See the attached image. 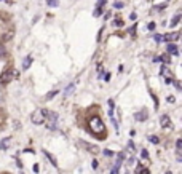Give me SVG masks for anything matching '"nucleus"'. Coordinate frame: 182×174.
I'll return each mask as SVG.
<instances>
[{"label": "nucleus", "mask_w": 182, "mask_h": 174, "mask_svg": "<svg viewBox=\"0 0 182 174\" xmlns=\"http://www.w3.org/2000/svg\"><path fill=\"white\" fill-rule=\"evenodd\" d=\"M128 149L134 150V142H133V141H129V142H128Z\"/></svg>", "instance_id": "26"}, {"label": "nucleus", "mask_w": 182, "mask_h": 174, "mask_svg": "<svg viewBox=\"0 0 182 174\" xmlns=\"http://www.w3.org/2000/svg\"><path fill=\"white\" fill-rule=\"evenodd\" d=\"M45 125H46V128L51 129V131H53V129H56V126H58V114L50 110L48 112V117H46V120H45Z\"/></svg>", "instance_id": "3"}, {"label": "nucleus", "mask_w": 182, "mask_h": 174, "mask_svg": "<svg viewBox=\"0 0 182 174\" xmlns=\"http://www.w3.org/2000/svg\"><path fill=\"white\" fill-rule=\"evenodd\" d=\"M43 155H46V156H48V160H50V163H51V165L58 166V161H56V158H55V156H53V155H51V153H50V152H46V150H43Z\"/></svg>", "instance_id": "12"}, {"label": "nucleus", "mask_w": 182, "mask_h": 174, "mask_svg": "<svg viewBox=\"0 0 182 174\" xmlns=\"http://www.w3.org/2000/svg\"><path fill=\"white\" fill-rule=\"evenodd\" d=\"M160 125H161V128H169V126H171L169 117H168V115H163V117H161V120H160Z\"/></svg>", "instance_id": "6"}, {"label": "nucleus", "mask_w": 182, "mask_h": 174, "mask_svg": "<svg viewBox=\"0 0 182 174\" xmlns=\"http://www.w3.org/2000/svg\"><path fill=\"white\" fill-rule=\"evenodd\" d=\"M13 77H15V72L13 70H5L2 75H0V83H8V81L13 80Z\"/></svg>", "instance_id": "4"}, {"label": "nucleus", "mask_w": 182, "mask_h": 174, "mask_svg": "<svg viewBox=\"0 0 182 174\" xmlns=\"http://www.w3.org/2000/svg\"><path fill=\"white\" fill-rule=\"evenodd\" d=\"M104 155H107V156H113V152H112V150H104Z\"/></svg>", "instance_id": "24"}, {"label": "nucleus", "mask_w": 182, "mask_h": 174, "mask_svg": "<svg viewBox=\"0 0 182 174\" xmlns=\"http://www.w3.org/2000/svg\"><path fill=\"white\" fill-rule=\"evenodd\" d=\"M147 27H149V30H153L155 29V22H149V26H147Z\"/></svg>", "instance_id": "29"}, {"label": "nucleus", "mask_w": 182, "mask_h": 174, "mask_svg": "<svg viewBox=\"0 0 182 174\" xmlns=\"http://www.w3.org/2000/svg\"><path fill=\"white\" fill-rule=\"evenodd\" d=\"M99 15H101V8H96L94 13H93V16H99Z\"/></svg>", "instance_id": "25"}, {"label": "nucleus", "mask_w": 182, "mask_h": 174, "mask_svg": "<svg viewBox=\"0 0 182 174\" xmlns=\"http://www.w3.org/2000/svg\"><path fill=\"white\" fill-rule=\"evenodd\" d=\"M129 18H131V21H136V19H137L136 13H131V15H129Z\"/></svg>", "instance_id": "28"}, {"label": "nucleus", "mask_w": 182, "mask_h": 174, "mask_svg": "<svg viewBox=\"0 0 182 174\" xmlns=\"http://www.w3.org/2000/svg\"><path fill=\"white\" fill-rule=\"evenodd\" d=\"M48 112H50V110H46V109H37V110L32 114V117H30L32 123H34V125H42V123H45L46 117H48Z\"/></svg>", "instance_id": "1"}, {"label": "nucleus", "mask_w": 182, "mask_h": 174, "mask_svg": "<svg viewBox=\"0 0 182 174\" xmlns=\"http://www.w3.org/2000/svg\"><path fill=\"white\" fill-rule=\"evenodd\" d=\"M58 93H59L58 90H55V91H50V93L46 94V99H48V101H50V99H53V97H55V96H56V94H58Z\"/></svg>", "instance_id": "15"}, {"label": "nucleus", "mask_w": 182, "mask_h": 174, "mask_svg": "<svg viewBox=\"0 0 182 174\" xmlns=\"http://www.w3.org/2000/svg\"><path fill=\"white\" fill-rule=\"evenodd\" d=\"M168 53H171L173 56H177V53H179V51H177V46L174 45V43H168Z\"/></svg>", "instance_id": "8"}, {"label": "nucleus", "mask_w": 182, "mask_h": 174, "mask_svg": "<svg viewBox=\"0 0 182 174\" xmlns=\"http://www.w3.org/2000/svg\"><path fill=\"white\" fill-rule=\"evenodd\" d=\"M149 141L152 142V144H158V142H160V139H158L157 136H150V137H149Z\"/></svg>", "instance_id": "18"}, {"label": "nucleus", "mask_w": 182, "mask_h": 174, "mask_svg": "<svg viewBox=\"0 0 182 174\" xmlns=\"http://www.w3.org/2000/svg\"><path fill=\"white\" fill-rule=\"evenodd\" d=\"M46 2H48V6H53V8L59 5V0H46Z\"/></svg>", "instance_id": "16"}, {"label": "nucleus", "mask_w": 182, "mask_h": 174, "mask_svg": "<svg viewBox=\"0 0 182 174\" xmlns=\"http://www.w3.org/2000/svg\"><path fill=\"white\" fill-rule=\"evenodd\" d=\"M113 8H118V10H121V8H123V2H118V0H117V2L113 3Z\"/></svg>", "instance_id": "19"}, {"label": "nucleus", "mask_w": 182, "mask_h": 174, "mask_svg": "<svg viewBox=\"0 0 182 174\" xmlns=\"http://www.w3.org/2000/svg\"><path fill=\"white\" fill-rule=\"evenodd\" d=\"M181 147H182V141H181V139H177V142H176V149H177V152L181 150Z\"/></svg>", "instance_id": "22"}, {"label": "nucleus", "mask_w": 182, "mask_h": 174, "mask_svg": "<svg viewBox=\"0 0 182 174\" xmlns=\"http://www.w3.org/2000/svg\"><path fill=\"white\" fill-rule=\"evenodd\" d=\"M5 54H6L5 46H3V45H0V58H2V56H5Z\"/></svg>", "instance_id": "21"}, {"label": "nucleus", "mask_w": 182, "mask_h": 174, "mask_svg": "<svg viewBox=\"0 0 182 174\" xmlns=\"http://www.w3.org/2000/svg\"><path fill=\"white\" fill-rule=\"evenodd\" d=\"M179 37H181L179 32H173V34H166V35L163 37V40H164V42H168V43H173V42H176Z\"/></svg>", "instance_id": "5"}, {"label": "nucleus", "mask_w": 182, "mask_h": 174, "mask_svg": "<svg viewBox=\"0 0 182 174\" xmlns=\"http://www.w3.org/2000/svg\"><path fill=\"white\" fill-rule=\"evenodd\" d=\"M13 35H15V32H13V30H8V32H6L5 35H2V42L5 43V42H8V40H11V39H13Z\"/></svg>", "instance_id": "13"}, {"label": "nucleus", "mask_w": 182, "mask_h": 174, "mask_svg": "<svg viewBox=\"0 0 182 174\" xmlns=\"http://www.w3.org/2000/svg\"><path fill=\"white\" fill-rule=\"evenodd\" d=\"M32 64V56H26V59L22 61V70H27Z\"/></svg>", "instance_id": "7"}, {"label": "nucleus", "mask_w": 182, "mask_h": 174, "mask_svg": "<svg viewBox=\"0 0 182 174\" xmlns=\"http://www.w3.org/2000/svg\"><path fill=\"white\" fill-rule=\"evenodd\" d=\"M134 118H136L137 121H144L147 118V112H137V114L134 115Z\"/></svg>", "instance_id": "11"}, {"label": "nucleus", "mask_w": 182, "mask_h": 174, "mask_svg": "<svg viewBox=\"0 0 182 174\" xmlns=\"http://www.w3.org/2000/svg\"><path fill=\"white\" fill-rule=\"evenodd\" d=\"M10 142H11V137H5L2 142H0V149H2V150H6V149L10 147Z\"/></svg>", "instance_id": "9"}, {"label": "nucleus", "mask_w": 182, "mask_h": 174, "mask_svg": "<svg viewBox=\"0 0 182 174\" xmlns=\"http://www.w3.org/2000/svg\"><path fill=\"white\" fill-rule=\"evenodd\" d=\"M153 40H155L157 43H160V42H163V37H161L160 34H155V35H153Z\"/></svg>", "instance_id": "17"}, {"label": "nucleus", "mask_w": 182, "mask_h": 174, "mask_svg": "<svg viewBox=\"0 0 182 174\" xmlns=\"http://www.w3.org/2000/svg\"><path fill=\"white\" fill-rule=\"evenodd\" d=\"M73 90H75V83H70L69 86H66V90H64V96H70V94L73 93Z\"/></svg>", "instance_id": "10"}, {"label": "nucleus", "mask_w": 182, "mask_h": 174, "mask_svg": "<svg viewBox=\"0 0 182 174\" xmlns=\"http://www.w3.org/2000/svg\"><path fill=\"white\" fill-rule=\"evenodd\" d=\"M90 128H91V131L93 133H104L106 131V126H104L102 123V120H101L99 117H93V118H90Z\"/></svg>", "instance_id": "2"}, {"label": "nucleus", "mask_w": 182, "mask_h": 174, "mask_svg": "<svg viewBox=\"0 0 182 174\" xmlns=\"http://www.w3.org/2000/svg\"><path fill=\"white\" fill-rule=\"evenodd\" d=\"M168 102H174V101H176V99H174V97L173 96H168V99H166Z\"/></svg>", "instance_id": "30"}, {"label": "nucleus", "mask_w": 182, "mask_h": 174, "mask_svg": "<svg viewBox=\"0 0 182 174\" xmlns=\"http://www.w3.org/2000/svg\"><path fill=\"white\" fill-rule=\"evenodd\" d=\"M120 173V168H118V166H113V168H112V173H110V174H118Z\"/></svg>", "instance_id": "23"}, {"label": "nucleus", "mask_w": 182, "mask_h": 174, "mask_svg": "<svg viewBox=\"0 0 182 174\" xmlns=\"http://www.w3.org/2000/svg\"><path fill=\"white\" fill-rule=\"evenodd\" d=\"M123 158H125V153L120 152V153H118V161H123Z\"/></svg>", "instance_id": "27"}, {"label": "nucleus", "mask_w": 182, "mask_h": 174, "mask_svg": "<svg viewBox=\"0 0 182 174\" xmlns=\"http://www.w3.org/2000/svg\"><path fill=\"white\" fill-rule=\"evenodd\" d=\"M179 21H181V15H176V16H174V18H173V21L169 22V26H171V27H174V26H176V24H177V22H179Z\"/></svg>", "instance_id": "14"}, {"label": "nucleus", "mask_w": 182, "mask_h": 174, "mask_svg": "<svg viewBox=\"0 0 182 174\" xmlns=\"http://www.w3.org/2000/svg\"><path fill=\"white\" fill-rule=\"evenodd\" d=\"M141 156H142V158H149V152H147L146 149H142L141 150Z\"/></svg>", "instance_id": "20"}]
</instances>
